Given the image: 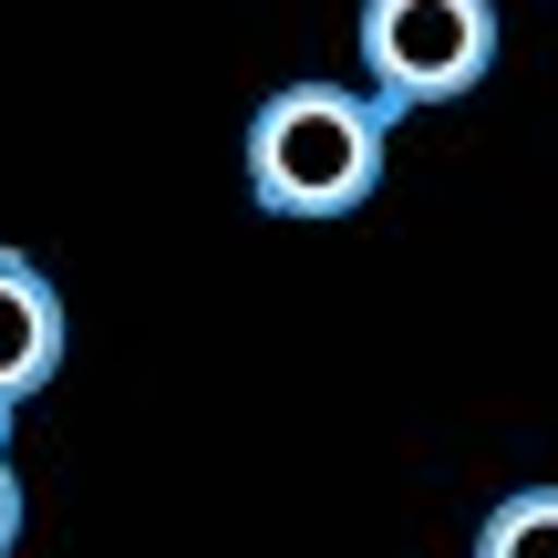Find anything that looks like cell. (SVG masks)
<instances>
[{
    "mask_svg": "<svg viewBox=\"0 0 558 558\" xmlns=\"http://www.w3.org/2000/svg\"><path fill=\"white\" fill-rule=\"evenodd\" d=\"M393 104L362 83H279L248 114V197L269 218H352L383 186Z\"/></svg>",
    "mask_w": 558,
    "mask_h": 558,
    "instance_id": "6da1fadb",
    "label": "cell"
},
{
    "mask_svg": "<svg viewBox=\"0 0 558 558\" xmlns=\"http://www.w3.org/2000/svg\"><path fill=\"white\" fill-rule=\"evenodd\" d=\"M362 94H383L393 114L456 104L497 73V0H362Z\"/></svg>",
    "mask_w": 558,
    "mask_h": 558,
    "instance_id": "7a4b0ae2",
    "label": "cell"
},
{
    "mask_svg": "<svg viewBox=\"0 0 558 558\" xmlns=\"http://www.w3.org/2000/svg\"><path fill=\"white\" fill-rule=\"evenodd\" d=\"M73 352V320H62V290L41 279L21 248H0V424L41 393Z\"/></svg>",
    "mask_w": 558,
    "mask_h": 558,
    "instance_id": "3957f363",
    "label": "cell"
},
{
    "mask_svg": "<svg viewBox=\"0 0 558 558\" xmlns=\"http://www.w3.org/2000/svg\"><path fill=\"white\" fill-rule=\"evenodd\" d=\"M476 558H558V486H518V497L486 507Z\"/></svg>",
    "mask_w": 558,
    "mask_h": 558,
    "instance_id": "277c9868",
    "label": "cell"
},
{
    "mask_svg": "<svg viewBox=\"0 0 558 558\" xmlns=\"http://www.w3.org/2000/svg\"><path fill=\"white\" fill-rule=\"evenodd\" d=\"M21 548V476H11V456H0V558Z\"/></svg>",
    "mask_w": 558,
    "mask_h": 558,
    "instance_id": "5b68a950",
    "label": "cell"
}]
</instances>
